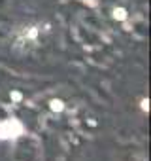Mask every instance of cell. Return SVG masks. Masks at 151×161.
<instances>
[{"instance_id":"obj_1","label":"cell","mask_w":151,"mask_h":161,"mask_svg":"<svg viewBox=\"0 0 151 161\" xmlns=\"http://www.w3.org/2000/svg\"><path fill=\"white\" fill-rule=\"evenodd\" d=\"M21 133V125L17 123V121H2L0 123V136L2 138H6V136H15V135H19Z\"/></svg>"}]
</instances>
